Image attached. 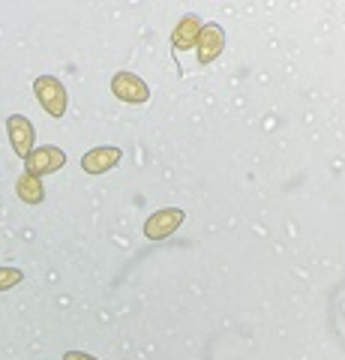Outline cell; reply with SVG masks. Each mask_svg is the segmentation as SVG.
Masks as SVG:
<instances>
[{
  "label": "cell",
  "mask_w": 345,
  "mask_h": 360,
  "mask_svg": "<svg viewBox=\"0 0 345 360\" xmlns=\"http://www.w3.org/2000/svg\"><path fill=\"white\" fill-rule=\"evenodd\" d=\"M42 184H39V177H33V174H21L18 177V198L21 201H27V205H39L42 201Z\"/></svg>",
  "instance_id": "cell-9"
},
{
  "label": "cell",
  "mask_w": 345,
  "mask_h": 360,
  "mask_svg": "<svg viewBox=\"0 0 345 360\" xmlns=\"http://www.w3.org/2000/svg\"><path fill=\"white\" fill-rule=\"evenodd\" d=\"M33 90H37V96H39V105L46 108L51 117H63L66 90H63V84L58 82V78L54 75H39L37 82H33Z\"/></svg>",
  "instance_id": "cell-1"
},
{
  "label": "cell",
  "mask_w": 345,
  "mask_h": 360,
  "mask_svg": "<svg viewBox=\"0 0 345 360\" xmlns=\"http://www.w3.org/2000/svg\"><path fill=\"white\" fill-rule=\"evenodd\" d=\"M181 222H183V210H177V207L157 210L153 217H148V222H144V238L148 240H162V238H169Z\"/></svg>",
  "instance_id": "cell-3"
},
{
  "label": "cell",
  "mask_w": 345,
  "mask_h": 360,
  "mask_svg": "<svg viewBox=\"0 0 345 360\" xmlns=\"http://www.w3.org/2000/svg\"><path fill=\"white\" fill-rule=\"evenodd\" d=\"M222 45H226V33H222V27L216 25H204L202 30H198V39H195V49H198V60L202 63H210L219 58Z\"/></svg>",
  "instance_id": "cell-5"
},
{
  "label": "cell",
  "mask_w": 345,
  "mask_h": 360,
  "mask_svg": "<svg viewBox=\"0 0 345 360\" xmlns=\"http://www.w3.org/2000/svg\"><path fill=\"white\" fill-rule=\"evenodd\" d=\"M111 90H115V96H120L124 103H136V105L150 99L148 84H144L138 75H132V72H117L115 78H111Z\"/></svg>",
  "instance_id": "cell-4"
},
{
  "label": "cell",
  "mask_w": 345,
  "mask_h": 360,
  "mask_svg": "<svg viewBox=\"0 0 345 360\" xmlns=\"http://www.w3.org/2000/svg\"><path fill=\"white\" fill-rule=\"evenodd\" d=\"M18 283H21V270H15V267H0V291L13 288Z\"/></svg>",
  "instance_id": "cell-10"
},
{
  "label": "cell",
  "mask_w": 345,
  "mask_h": 360,
  "mask_svg": "<svg viewBox=\"0 0 345 360\" xmlns=\"http://www.w3.org/2000/svg\"><path fill=\"white\" fill-rule=\"evenodd\" d=\"M63 360H96V357L84 354V352H70V354H63Z\"/></svg>",
  "instance_id": "cell-11"
},
{
  "label": "cell",
  "mask_w": 345,
  "mask_h": 360,
  "mask_svg": "<svg viewBox=\"0 0 345 360\" xmlns=\"http://www.w3.org/2000/svg\"><path fill=\"white\" fill-rule=\"evenodd\" d=\"M120 162V148H93L84 153L82 168L87 174H103L108 168H115Z\"/></svg>",
  "instance_id": "cell-7"
},
{
  "label": "cell",
  "mask_w": 345,
  "mask_h": 360,
  "mask_svg": "<svg viewBox=\"0 0 345 360\" xmlns=\"http://www.w3.org/2000/svg\"><path fill=\"white\" fill-rule=\"evenodd\" d=\"M198 30H202V21H198L195 15H183L181 25H177L174 33H171V45H174L177 51L193 49L195 39H198Z\"/></svg>",
  "instance_id": "cell-8"
},
{
  "label": "cell",
  "mask_w": 345,
  "mask_h": 360,
  "mask_svg": "<svg viewBox=\"0 0 345 360\" xmlns=\"http://www.w3.org/2000/svg\"><path fill=\"white\" fill-rule=\"evenodd\" d=\"M6 129H9V141H13L15 153L21 160H27V153L33 150V127L25 115H13L6 120Z\"/></svg>",
  "instance_id": "cell-6"
},
{
  "label": "cell",
  "mask_w": 345,
  "mask_h": 360,
  "mask_svg": "<svg viewBox=\"0 0 345 360\" xmlns=\"http://www.w3.org/2000/svg\"><path fill=\"white\" fill-rule=\"evenodd\" d=\"M66 162V153L60 148H54V144H48V148H37V150H30L27 153V174L33 177H39V174H51V172H58V168H63Z\"/></svg>",
  "instance_id": "cell-2"
}]
</instances>
